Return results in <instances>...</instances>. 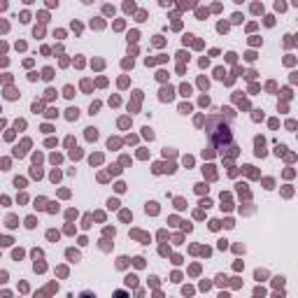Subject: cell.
<instances>
[{
  "label": "cell",
  "mask_w": 298,
  "mask_h": 298,
  "mask_svg": "<svg viewBox=\"0 0 298 298\" xmlns=\"http://www.w3.org/2000/svg\"><path fill=\"white\" fill-rule=\"evenodd\" d=\"M79 298H96V293H91V291H84Z\"/></svg>",
  "instance_id": "obj_1"
},
{
  "label": "cell",
  "mask_w": 298,
  "mask_h": 298,
  "mask_svg": "<svg viewBox=\"0 0 298 298\" xmlns=\"http://www.w3.org/2000/svg\"><path fill=\"white\" fill-rule=\"evenodd\" d=\"M68 117L70 119H77V110H68Z\"/></svg>",
  "instance_id": "obj_2"
}]
</instances>
